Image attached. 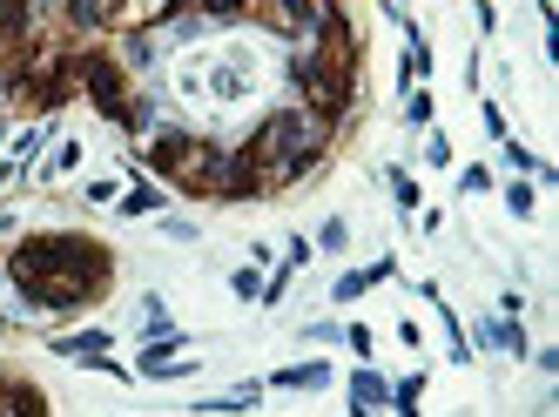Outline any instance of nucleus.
Segmentation results:
<instances>
[{
	"label": "nucleus",
	"mask_w": 559,
	"mask_h": 417,
	"mask_svg": "<svg viewBox=\"0 0 559 417\" xmlns=\"http://www.w3.org/2000/svg\"><path fill=\"white\" fill-rule=\"evenodd\" d=\"M8 283H82L102 303L108 283H115V257H108V242H95L88 229H41V236L14 242Z\"/></svg>",
	"instance_id": "1"
},
{
	"label": "nucleus",
	"mask_w": 559,
	"mask_h": 417,
	"mask_svg": "<svg viewBox=\"0 0 559 417\" xmlns=\"http://www.w3.org/2000/svg\"><path fill=\"white\" fill-rule=\"evenodd\" d=\"M324 148H331V129H317V121H310L297 102L276 108V115H263L257 135L243 142V155L257 162L263 189H290V182H304L317 162H324Z\"/></svg>",
	"instance_id": "2"
},
{
	"label": "nucleus",
	"mask_w": 559,
	"mask_h": 417,
	"mask_svg": "<svg viewBox=\"0 0 559 417\" xmlns=\"http://www.w3.org/2000/svg\"><path fill=\"white\" fill-rule=\"evenodd\" d=\"M182 189L216 195V202H257V195H270L263 176H257V162H250L243 148H216V142L195 148V169L182 176Z\"/></svg>",
	"instance_id": "3"
},
{
	"label": "nucleus",
	"mask_w": 559,
	"mask_h": 417,
	"mask_svg": "<svg viewBox=\"0 0 559 417\" xmlns=\"http://www.w3.org/2000/svg\"><path fill=\"white\" fill-rule=\"evenodd\" d=\"M74 88H82L115 121V115H122V102H129V68L115 61L108 48H74Z\"/></svg>",
	"instance_id": "4"
},
{
	"label": "nucleus",
	"mask_w": 559,
	"mask_h": 417,
	"mask_svg": "<svg viewBox=\"0 0 559 417\" xmlns=\"http://www.w3.org/2000/svg\"><path fill=\"white\" fill-rule=\"evenodd\" d=\"M195 148H203V135H195V129H155L148 135V155L135 162V169L163 176V182H182L195 169Z\"/></svg>",
	"instance_id": "5"
},
{
	"label": "nucleus",
	"mask_w": 559,
	"mask_h": 417,
	"mask_svg": "<svg viewBox=\"0 0 559 417\" xmlns=\"http://www.w3.org/2000/svg\"><path fill=\"white\" fill-rule=\"evenodd\" d=\"M331 378H337V370H331L324 357H304V364L270 370V384H276V391H331Z\"/></svg>",
	"instance_id": "6"
},
{
	"label": "nucleus",
	"mask_w": 559,
	"mask_h": 417,
	"mask_svg": "<svg viewBox=\"0 0 559 417\" xmlns=\"http://www.w3.org/2000/svg\"><path fill=\"white\" fill-rule=\"evenodd\" d=\"M478 344H486V350H506V357H533L519 317H486V323H478Z\"/></svg>",
	"instance_id": "7"
},
{
	"label": "nucleus",
	"mask_w": 559,
	"mask_h": 417,
	"mask_svg": "<svg viewBox=\"0 0 559 417\" xmlns=\"http://www.w3.org/2000/svg\"><path fill=\"white\" fill-rule=\"evenodd\" d=\"M34 40V0H0V48H27Z\"/></svg>",
	"instance_id": "8"
},
{
	"label": "nucleus",
	"mask_w": 559,
	"mask_h": 417,
	"mask_svg": "<svg viewBox=\"0 0 559 417\" xmlns=\"http://www.w3.org/2000/svg\"><path fill=\"white\" fill-rule=\"evenodd\" d=\"M115 129H122V135H155V129H163V108H155V95H129L122 115H115Z\"/></svg>",
	"instance_id": "9"
},
{
	"label": "nucleus",
	"mask_w": 559,
	"mask_h": 417,
	"mask_svg": "<svg viewBox=\"0 0 559 417\" xmlns=\"http://www.w3.org/2000/svg\"><path fill=\"white\" fill-rule=\"evenodd\" d=\"M350 404H357V410H384V404H391V384L378 378L371 364H357V370H350Z\"/></svg>",
	"instance_id": "10"
},
{
	"label": "nucleus",
	"mask_w": 559,
	"mask_h": 417,
	"mask_svg": "<svg viewBox=\"0 0 559 417\" xmlns=\"http://www.w3.org/2000/svg\"><path fill=\"white\" fill-rule=\"evenodd\" d=\"M155 208H163V182H135L129 195H115V216H129V223L155 216Z\"/></svg>",
	"instance_id": "11"
},
{
	"label": "nucleus",
	"mask_w": 559,
	"mask_h": 417,
	"mask_svg": "<svg viewBox=\"0 0 559 417\" xmlns=\"http://www.w3.org/2000/svg\"><path fill=\"white\" fill-rule=\"evenodd\" d=\"M155 55H163V48H155V34H148V27H135V34H122V55H115V61L135 68V74H148V68H155Z\"/></svg>",
	"instance_id": "12"
},
{
	"label": "nucleus",
	"mask_w": 559,
	"mask_h": 417,
	"mask_svg": "<svg viewBox=\"0 0 559 417\" xmlns=\"http://www.w3.org/2000/svg\"><path fill=\"white\" fill-rule=\"evenodd\" d=\"M189 14H203L210 27H236L250 21V0H189Z\"/></svg>",
	"instance_id": "13"
},
{
	"label": "nucleus",
	"mask_w": 559,
	"mask_h": 417,
	"mask_svg": "<svg viewBox=\"0 0 559 417\" xmlns=\"http://www.w3.org/2000/svg\"><path fill=\"white\" fill-rule=\"evenodd\" d=\"M0 410H8V417H48V397L34 384H8V391H0Z\"/></svg>",
	"instance_id": "14"
},
{
	"label": "nucleus",
	"mask_w": 559,
	"mask_h": 417,
	"mask_svg": "<svg viewBox=\"0 0 559 417\" xmlns=\"http://www.w3.org/2000/svg\"><path fill=\"white\" fill-rule=\"evenodd\" d=\"M61 21H68L74 34H88V27L108 21V0H61Z\"/></svg>",
	"instance_id": "15"
},
{
	"label": "nucleus",
	"mask_w": 559,
	"mask_h": 417,
	"mask_svg": "<svg viewBox=\"0 0 559 417\" xmlns=\"http://www.w3.org/2000/svg\"><path fill=\"white\" fill-rule=\"evenodd\" d=\"M108 330H74V337H55V357H102Z\"/></svg>",
	"instance_id": "16"
},
{
	"label": "nucleus",
	"mask_w": 559,
	"mask_h": 417,
	"mask_svg": "<svg viewBox=\"0 0 559 417\" xmlns=\"http://www.w3.org/2000/svg\"><path fill=\"white\" fill-rule=\"evenodd\" d=\"M506 162H512L519 176H539V182H552V169H546V162H539L533 148H519V142H506Z\"/></svg>",
	"instance_id": "17"
},
{
	"label": "nucleus",
	"mask_w": 559,
	"mask_h": 417,
	"mask_svg": "<svg viewBox=\"0 0 559 417\" xmlns=\"http://www.w3.org/2000/svg\"><path fill=\"white\" fill-rule=\"evenodd\" d=\"M203 34H210L203 14H176V21H169V40H176V48H189V40H203Z\"/></svg>",
	"instance_id": "18"
},
{
	"label": "nucleus",
	"mask_w": 559,
	"mask_h": 417,
	"mask_svg": "<svg viewBox=\"0 0 559 417\" xmlns=\"http://www.w3.org/2000/svg\"><path fill=\"white\" fill-rule=\"evenodd\" d=\"M344 242H350V223H344V216H331L324 229H317V242H310V249H324V257H337Z\"/></svg>",
	"instance_id": "19"
},
{
	"label": "nucleus",
	"mask_w": 559,
	"mask_h": 417,
	"mask_svg": "<svg viewBox=\"0 0 559 417\" xmlns=\"http://www.w3.org/2000/svg\"><path fill=\"white\" fill-rule=\"evenodd\" d=\"M438 323H445V350H452V364H472V344H465L459 317H452V310H438Z\"/></svg>",
	"instance_id": "20"
},
{
	"label": "nucleus",
	"mask_w": 559,
	"mask_h": 417,
	"mask_svg": "<svg viewBox=\"0 0 559 417\" xmlns=\"http://www.w3.org/2000/svg\"><path fill=\"white\" fill-rule=\"evenodd\" d=\"M365 289H371V283H365V270H344V276L331 283V297H337V303H357Z\"/></svg>",
	"instance_id": "21"
},
{
	"label": "nucleus",
	"mask_w": 559,
	"mask_h": 417,
	"mask_svg": "<svg viewBox=\"0 0 559 417\" xmlns=\"http://www.w3.org/2000/svg\"><path fill=\"white\" fill-rule=\"evenodd\" d=\"M425 169H452V142L438 135V129L425 135Z\"/></svg>",
	"instance_id": "22"
},
{
	"label": "nucleus",
	"mask_w": 559,
	"mask_h": 417,
	"mask_svg": "<svg viewBox=\"0 0 559 417\" xmlns=\"http://www.w3.org/2000/svg\"><path fill=\"white\" fill-rule=\"evenodd\" d=\"M506 208L526 223V216H533V182H506Z\"/></svg>",
	"instance_id": "23"
},
{
	"label": "nucleus",
	"mask_w": 559,
	"mask_h": 417,
	"mask_svg": "<svg viewBox=\"0 0 559 417\" xmlns=\"http://www.w3.org/2000/svg\"><path fill=\"white\" fill-rule=\"evenodd\" d=\"M384 182H391V195H397V208H418V182H412L405 169H391Z\"/></svg>",
	"instance_id": "24"
},
{
	"label": "nucleus",
	"mask_w": 559,
	"mask_h": 417,
	"mask_svg": "<svg viewBox=\"0 0 559 417\" xmlns=\"http://www.w3.org/2000/svg\"><path fill=\"white\" fill-rule=\"evenodd\" d=\"M405 74H431V48H425V34L412 27V55H405Z\"/></svg>",
	"instance_id": "25"
},
{
	"label": "nucleus",
	"mask_w": 559,
	"mask_h": 417,
	"mask_svg": "<svg viewBox=\"0 0 559 417\" xmlns=\"http://www.w3.org/2000/svg\"><path fill=\"white\" fill-rule=\"evenodd\" d=\"M405 121H418V129L431 121V88H412V95H405Z\"/></svg>",
	"instance_id": "26"
},
{
	"label": "nucleus",
	"mask_w": 559,
	"mask_h": 417,
	"mask_svg": "<svg viewBox=\"0 0 559 417\" xmlns=\"http://www.w3.org/2000/svg\"><path fill=\"white\" fill-rule=\"evenodd\" d=\"M48 142V129H27L21 142H14V169H27V162H34V148H41Z\"/></svg>",
	"instance_id": "27"
},
{
	"label": "nucleus",
	"mask_w": 559,
	"mask_h": 417,
	"mask_svg": "<svg viewBox=\"0 0 559 417\" xmlns=\"http://www.w3.org/2000/svg\"><path fill=\"white\" fill-rule=\"evenodd\" d=\"M210 88H216V102H236V95H243V74H223V68H216Z\"/></svg>",
	"instance_id": "28"
},
{
	"label": "nucleus",
	"mask_w": 559,
	"mask_h": 417,
	"mask_svg": "<svg viewBox=\"0 0 559 417\" xmlns=\"http://www.w3.org/2000/svg\"><path fill=\"white\" fill-rule=\"evenodd\" d=\"M229 289H236V297H263V276H257V270L243 263V270H236V276H229Z\"/></svg>",
	"instance_id": "29"
},
{
	"label": "nucleus",
	"mask_w": 559,
	"mask_h": 417,
	"mask_svg": "<svg viewBox=\"0 0 559 417\" xmlns=\"http://www.w3.org/2000/svg\"><path fill=\"white\" fill-rule=\"evenodd\" d=\"M304 263H310V236H290L284 242V270H304Z\"/></svg>",
	"instance_id": "30"
},
{
	"label": "nucleus",
	"mask_w": 559,
	"mask_h": 417,
	"mask_svg": "<svg viewBox=\"0 0 559 417\" xmlns=\"http://www.w3.org/2000/svg\"><path fill=\"white\" fill-rule=\"evenodd\" d=\"M397 276V257H378V263H365V283L378 289V283H391Z\"/></svg>",
	"instance_id": "31"
},
{
	"label": "nucleus",
	"mask_w": 559,
	"mask_h": 417,
	"mask_svg": "<svg viewBox=\"0 0 559 417\" xmlns=\"http://www.w3.org/2000/svg\"><path fill=\"white\" fill-rule=\"evenodd\" d=\"M478 121H486V135H492V142H506V115H499V102L478 108Z\"/></svg>",
	"instance_id": "32"
},
{
	"label": "nucleus",
	"mask_w": 559,
	"mask_h": 417,
	"mask_svg": "<svg viewBox=\"0 0 559 417\" xmlns=\"http://www.w3.org/2000/svg\"><path fill=\"white\" fill-rule=\"evenodd\" d=\"M459 189H465V195H486V189H492V169H465Z\"/></svg>",
	"instance_id": "33"
},
{
	"label": "nucleus",
	"mask_w": 559,
	"mask_h": 417,
	"mask_svg": "<svg viewBox=\"0 0 559 417\" xmlns=\"http://www.w3.org/2000/svg\"><path fill=\"white\" fill-rule=\"evenodd\" d=\"M344 344H350L357 357H371V330H365V323H350V330H344Z\"/></svg>",
	"instance_id": "34"
},
{
	"label": "nucleus",
	"mask_w": 559,
	"mask_h": 417,
	"mask_svg": "<svg viewBox=\"0 0 559 417\" xmlns=\"http://www.w3.org/2000/svg\"><path fill=\"white\" fill-rule=\"evenodd\" d=\"M74 162H82V142H61V148H55V169L68 176V169H74Z\"/></svg>",
	"instance_id": "35"
},
{
	"label": "nucleus",
	"mask_w": 559,
	"mask_h": 417,
	"mask_svg": "<svg viewBox=\"0 0 559 417\" xmlns=\"http://www.w3.org/2000/svg\"><path fill=\"white\" fill-rule=\"evenodd\" d=\"M397 417H418V404H397Z\"/></svg>",
	"instance_id": "36"
},
{
	"label": "nucleus",
	"mask_w": 559,
	"mask_h": 417,
	"mask_svg": "<svg viewBox=\"0 0 559 417\" xmlns=\"http://www.w3.org/2000/svg\"><path fill=\"white\" fill-rule=\"evenodd\" d=\"M0 391H8V378H0Z\"/></svg>",
	"instance_id": "37"
},
{
	"label": "nucleus",
	"mask_w": 559,
	"mask_h": 417,
	"mask_svg": "<svg viewBox=\"0 0 559 417\" xmlns=\"http://www.w3.org/2000/svg\"><path fill=\"white\" fill-rule=\"evenodd\" d=\"M365 417H378V410H365Z\"/></svg>",
	"instance_id": "38"
}]
</instances>
